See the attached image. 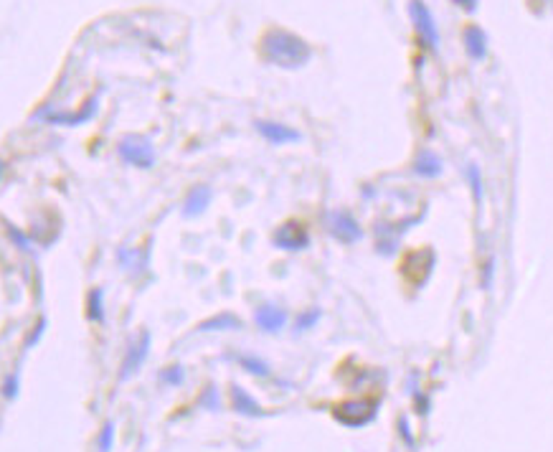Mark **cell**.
Segmentation results:
<instances>
[{"mask_svg": "<svg viewBox=\"0 0 553 452\" xmlns=\"http://www.w3.org/2000/svg\"><path fill=\"white\" fill-rule=\"evenodd\" d=\"M0 173H3V163H0Z\"/></svg>", "mask_w": 553, "mask_h": 452, "instance_id": "cell-22", "label": "cell"}, {"mask_svg": "<svg viewBox=\"0 0 553 452\" xmlns=\"http://www.w3.org/2000/svg\"><path fill=\"white\" fill-rule=\"evenodd\" d=\"M112 442H114V424L112 422H107L102 432H99V452H109L112 450Z\"/></svg>", "mask_w": 553, "mask_h": 452, "instance_id": "cell-17", "label": "cell"}, {"mask_svg": "<svg viewBox=\"0 0 553 452\" xmlns=\"http://www.w3.org/2000/svg\"><path fill=\"white\" fill-rule=\"evenodd\" d=\"M208 203H211V188L195 186L193 191L188 194L186 203H183V214H186V216H201Z\"/></svg>", "mask_w": 553, "mask_h": 452, "instance_id": "cell-10", "label": "cell"}, {"mask_svg": "<svg viewBox=\"0 0 553 452\" xmlns=\"http://www.w3.org/2000/svg\"><path fill=\"white\" fill-rule=\"evenodd\" d=\"M261 56L267 59L269 64L282 66V69H300L310 61L312 51L300 36L282 31V28H272L261 39Z\"/></svg>", "mask_w": 553, "mask_h": 452, "instance_id": "cell-1", "label": "cell"}, {"mask_svg": "<svg viewBox=\"0 0 553 452\" xmlns=\"http://www.w3.org/2000/svg\"><path fill=\"white\" fill-rule=\"evenodd\" d=\"M244 364L252 366L249 371H254V373H267V366H264V364H257V361H249V358H244Z\"/></svg>", "mask_w": 553, "mask_h": 452, "instance_id": "cell-19", "label": "cell"}, {"mask_svg": "<svg viewBox=\"0 0 553 452\" xmlns=\"http://www.w3.org/2000/svg\"><path fill=\"white\" fill-rule=\"evenodd\" d=\"M409 13H411L414 28H416V33L422 36L424 43H426L429 49H437V43H440V33H437V25H434V18H431L429 8L424 6L422 0H411Z\"/></svg>", "mask_w": 553, "mask_h": 452, "instance_id": "cell-3", "label": "cell"}, {"mask_svg": "<svg viewBox=\"0 0 553 452\" xmlns=\"http://www.w3.org/2000/svg\"><path fill=\"white\" fill-rule=\"evenodd\" d=\"M318 318H320V310H312V313L300 315V320H297V331H305V328H310V325L315 323Z\"/></svg>", "mask_w": 553, "mask_h": 452, "instance_id": "cell-18", "label": "cell"}, {"mask_svg": "<svg viewBox=\"0 0 553 452\" xmlns=\"http://www.w3.org/2000/svg\"><path fill=\"white\" fill-rule=\"evenodd\" d=\"M274 244L279 249H290V251H300L310 244L307 232L302 229L300 224H285L276 229L274 234Z\"/></svg>", "mask_w": 553, "mask_h": 452, "instance_id": "cell-7", "label": "cell"}, {"mask_svg": "<svg viewBox=\"0 0 553 452\" xmlns=\"http://www.w3.org/2000/svg\"><path fill=\"white\" fill-rule=\"evenodd\" d=\"M180 376H183V373H180L178 369H175V371H171V373H163V379H168V381H180Z\"/></svg>", "mask_w": 553, "mask_h": 452, "instance_id": "cell-20", "label": "cell"}, {"mask_svg": "<svg viewBox=\"0 0 553 452\" xmlns=\"http://www.w3.org/2000/svg\"><path fill=\"white\" fill-rule=\"evenodd\" d=\"M147 351H150V333H140L138 338L130 343L127 353H124L120 381H127L130 376H135V373L140 371V366L145 364V358H147Z\"/></svg>", "mask_w": 553, "mask_h": 452, "instance_id": "cell-4", "label": "cell"}, {"mask_svg": "<svg viewBox=\"0 0 553 452\" xmlns=\"http://www.w3.org/2000/svg\"><path fill=\"white\" fill-rule=\"evenodd\" d=\"M457 3H459V6H462V8H467V10H472V8H475V0H457Z\"/></svg>", "mask_w": 553, "mask_h": 452, "instance_id": "cell-21", "label": "cell"}, {"mask_svg": "<svg viewBox=\"0 0 553 452\" xmlns=\"http://www.w3.org/2000/svg\"><path fill=\"white\" fill-rule=\"evenodd\" d=\"M117 155L132 168H153L155 165V147L142 135H124L117 143Z\"/></svg>", "mask_w": 553, "mask_h": 452, "instance_id": "cell-2", "label": "cell"}, {"mask_svg": "<svg viewBox=\"0 0 553 452\" xmlns=\"http://www.w3.org/2000/svg\"><path fill=\"white\" fill-rule=\"evenodd\" d=\"M327 229H330V234L335 236V239H340V242L350 244V242H358L360 239V226L358 221L350 216V214H345V211H335V214H330L327 216Z\"/></svg>", "mask_w": 553, "mask_h": 452, "instance_id": "cell-5", "label": "cell"}, {"mask_svg": "<svg viewBox=\"0 0 553 452\" xmlns=\"http://www.w3.org/2000/svg\"><path fill=\"white\" fill-rule=\"evenodd\" d=\"M287 323V315L285 310H279L274 305H261L257 310V325H259L261 331H269V333H276L282 331Z\"/></svg>", "mask_w": 553, "mask_h": 452, "instance_id": "cell-9", "label": "cell"}, {"mask_svg": "<svg viewBox=\"0 0 553 452\" xmlns=\"http://www.w3.org/2000/svg\"><path fill=\"white\" fill-rule=\"evenodd\" d=\"M257 130L264 140H269L272 145H285V143H297L302 138L297 130L287 127L282 122H272V120H259L257 122Z\"/></svg>", "mask_w": 553, "mask_h": 452, "instance_id": "cell-6", "label": "cell"}, {"mask_svg": "<svg viewBox=\"0 0 553 452\" xmlns=\"http://www.w3.org/2000/svg\"><path fill=\"white\" fill-rule=\"evenodd\" d=\"M231 399H234V409H236V412L252 414V417H261L259 404L254 402V399H252V396H249V394H246L244 389H239V387L231 389Z\"/></svg>", "mask_w": 553, "mask_h": 452, "instance_id": "cell-13", "label": "cell"}, {"mask_svg": "<svg viewBox=\"0 0 553 452\" xmlns=\"http://www.w3.org/2000/svg\"><path fill=\"white\" fill-rule=\"evenodd\" d=\"M373 404L368 402H350V404H343V407H338L335 409V417L340 422H345V424H350V427H358V424H366L371 417H373Z\"/></svg>", "mask_w": 553, "mask_h": 452, "instance_id": "cell-8", "label": "cell"}, {"mask_svg": "<svg viewBox=\"0 0 553 452\" xmlns=\"http://www.w3.org/2000/svg\"><path fill=\"white\" fill-rule=\"evenodd\" d=\"M97 112V97H91L87 105H84L82 112H72V114H49V112H41L43 117H49V122L54 125H82V122L91 120V114Z\"/></svg>", "mask_w": 553, "mask_h": 452, "instance_id": "cell-11", "label": "cell"}, {"mask_svg": "<svg viewBox=\"0 0 553 452\" xmlns=\"http://www.w3.org/2000/svg\"><path fill=\"white\" fill-rule=\"evenodd\" d=\"M414 170H416V173H419V176H426V178L440 176V173H442V161H440V158H437V155L422 153V155H419V158H416Z\"/></svg>", "mask_w": 553, "mask_h": 452, "instance_id": "cell-14", "label": "cell"}, {"mask_svg": "<svg viewBox=\"0 0 553 452\" xmlns=\"http://www.w3.org/2000/svg\"><path fill=\"white\" fill-rule=\"evenodd\" d=\"M87 315H89V320H97L102 323L105 320V310H102V290H91L89 298H87Z\"/></svg>", "mask_w": 553, "mask_h": 452, "instance_id": "cell-16", "label": "cell"}, {"mask_svg": "<svg viewBox=\"0 0 553 452\" xmlns=\"http://www.w3.org/2000/svg\"><path fill=\"white\" fill-rule=\"evenodd\" d=\"M464 43H467V54L472 59H485V54H488V36H485L482 28L470 25L464 31Z\"/></svg>", "mask_w": 553, "mask_h": 452, "instance_id": "cell-12", "label": "cell"}, {"mask_svg": "<svg viewBox=\"0 0 553 452\" xmlns=\"http://www.w3.org/2000/svg\"><path fill=\"white\" fill-rule=\"evenodd\" d=\"M239 318L236 315H231V313H221V315H216V318H208L206 323H201L198 328L201 331H226V328H239Z\"/></svg>", "mask_w": 553, "mask_h": 452, "instance_id": "cell-15", "label": "cell"}]
</instances>
